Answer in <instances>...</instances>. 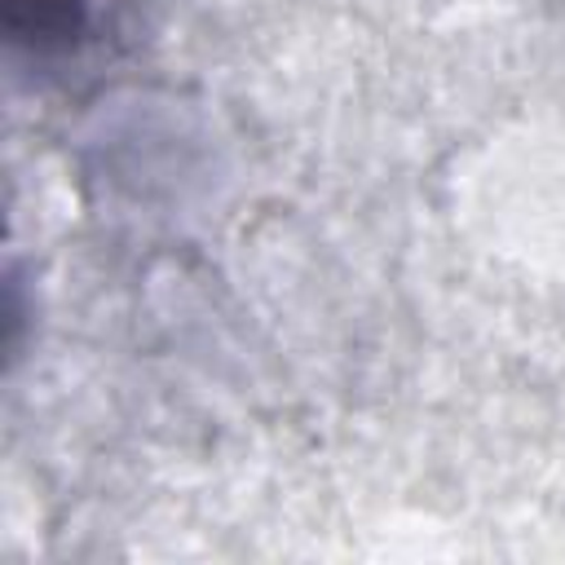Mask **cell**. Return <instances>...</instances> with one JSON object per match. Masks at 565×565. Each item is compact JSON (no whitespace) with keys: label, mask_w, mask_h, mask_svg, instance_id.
Masks as SVG:
<instances>
[{"label":"cell","mask_w":565,"mask_h":565,"mask_svg":"<svg viewBox=\"0 0 565 565\" xmlns=\"http://www.w3.org/2000/svg\"><path fill=\"white\" fill-rule=\"evenodd\" d=\"M93 0H0V31L13 57L53 62L75 53L88 31Z\"/></svg>","instance_id":"1"}]
</instances>
